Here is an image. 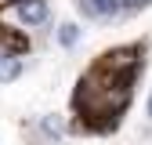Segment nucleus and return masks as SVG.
Masks as SVG:
<instances>
[{
  "label": "nucleus",
  "instance_id": "obj_2",
  "mask_svg": "<svg viewBox=\"0 0 152 145\" xmlns=\"http://www.w3.org/2000/svg\"><path fill=\"white\" fill-rule=\"evenodd\" d=\"M80 11L94 22H109L120 15V0H80Z\"/></svg>",
  "mask_w": 152,
  "mask_h": 145
},
{
  "label": "nucleus",
  "instance_id": "obj_6",
  "mask_svg": "<svg viewBox=\"0 0 152 145\" xmlns=\"http://www.w3.org/2000/svg\"><path fill=\"white\" fill-rule=\"evenodd\" d=\"M44 127H47L51 134H62V123H58V116H51V120H44Z\"/></svg>",
  "mask_w": 152,
  "mask_h": 145
},
{
  "label": "nucleus",
  "instance_id": "obj_7",
  "mask_svg": "<svg viewBox=\"0 0 152 145\" xmlns=\"http://www.w3.org/2000/svg\"><path fill=\"white\" fill-rule=\"evenodd\" d=\"M148 113H152V98H148Z\"/></svg>",
  "mask_w": 152,
  "mask_h": 145
},
{
  "label": "nucleus",
  "instance_id": "obj_1",
  "mask_svg": "<svg viewBox=\"0 0 152 145\" xmlns=\"http://www.w3.org/2000/svg\"><path fill=\"white\" fill-rule=\"evenodd\" d=\"M15 15L26 26H44L47 22V0H15Z\"/></svg>",
  "mask_w": 152,
  "mask_h": 145
},
{
  "label": "nucleus",
  "instance_id": "obj_4",
  "mask_svg": "<svg viewBox=\"0 0 152 145\" xmlns=\"http://www.w3.org/2000/svg\"><path fill=\"white\" fill-rule=\"evenodd\" d=\"M76 40H80V29H76L72 22L58 26V44H62V47H76Z\"/></svg>",
  "mask_w": 152,
  "mask_h": 145
},
{
  "label": "nucleus",
  "instance_id": "obj_3",
  "mask_svg": "<svg viewBox=\"0 0 152 145\" xmlns=\"http://www.w3.org/2000/svg\"><path fill=\"white\" fill-rule=\"evenodd\" d=\"M18 76H22V58L11 54V51H4L0 54V83H15Z\"/></svg>",
  "mask_w": 152,
  "mask_h": 145
},
{
  "label": "nucleus",
  "instance_id": "obj_5",
  "mask_svg": "<svg viewBox=\"0 0 152 145\" xmlns=\"http://www.w3.org/2000/svg\"><path fill=\"white\" fill-rule=\"evenodd\" d=\"M152 0H120V11H127V15H134V11H141V7H148Z\"/></svg>",
  "mask_w": 152,
  "mask_h": 145
}]
</instances>
